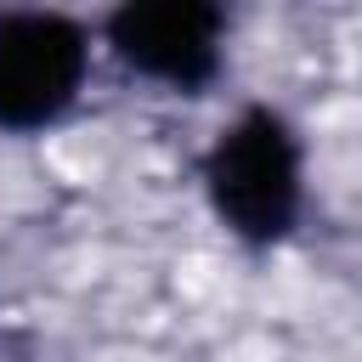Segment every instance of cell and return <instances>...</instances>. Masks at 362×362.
<instances>
[{
	"label": "cell",
	"mask_w": 362,
	"mask_h": 362,
	"mask_svg": "<svg viewBox=\"0 0 362 362\" xmlns=\"http://www.w3.org/2000/svg\"><path fill=\"white\" fill-rule=\"evenodd\" d=\"M85 79V34L57 11L0 17V124H51Z\"/></svg>",
	"instance_id": "2"
},
{
	"label": "cell",
	"mask_w": 362,
	"mask_h": 362,
	"mask_svg": "<svg viewBox=\"0 0 362 362\" xmlns=\"http://www.w3.org/2000/svg\"><path fill=\"white\" fill-rule=\"evenodd\" d=\"M204 181H209L215 215L238 238H249V243L283 238L294 226V209H300V147H294V130L277 113L249 107L209 147Z\"/></svg>",
	"instance_id": "1"
},
{
	"label": "cell",
	"mask_w": 362,
	"mask_h": 362,
	"mask_svg": "<svg viewBox=\"0 0 362 362\" xmlns=\"http://www.w3.org/2000/svg\"><path fill=\"white\" fill-rule=\"evenodd\" d=\"M119 57L164 85L198 90L221 68V11L198 0H141L119 6L107 23Z\"/></svg>",
	"instance_id": "3"
}]
</instances>
